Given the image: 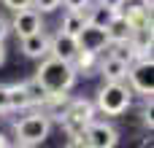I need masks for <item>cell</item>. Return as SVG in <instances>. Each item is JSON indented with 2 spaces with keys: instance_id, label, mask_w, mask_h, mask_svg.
<instances>
[{
  "instance_id": "cell-1",
  "label": "cell",
  "mask_w": 154,
  "mask_h": 148,
  "mask_svg": "<svg viewBox=\"0 0 154 148\" xmlns=\"http://www.w3.org/2000/svg\"><path fill=\"white\" fill-rule=\"evenodd\" d=\"M35 81L46 89L49 97H60V94H65V92L73 86V81H76V67H73L70 62L60 59V57H49V59L41 62Z\"/></svg>"
},
{
  "instance_id": "cell-2",
  "label": "cell",
  "mask_w": 154,
  "mask_h": 148,
  "mask_svg": "<svg viewBox=\"0 0 154 148\" xmlns=\"http://www.w3.org/2000/svg\"><path fill=\"white\" fill-rule=\"evenodd\" d=\"M97 108L106 116H119L130 108V89L122 81H108L97 92Z\"/></svg>"
},
{
  "instance_id": "cell-3",
  "label": "cell",
  "mask_w": 154,
  "mask_h": 148,
  "mask_svg": "<svg viewBox=\"0 0 154 148\" xmlns=\"http://www.w3.org/2000/svg\"><path fill=\"white\" fill-rule=\"evenodd\" d=\"M49 129H51V121L46 116H27L16 124V140L22 146H38L49 138Z\"/></svg>"
},
{
  "instance_id": "cell-4",
  "label": "cell",
  "mask_w": 154,
  "mask_h": 148,
  "mask_svg": "<svg viewBox=\"0 0 154 148\" xmlns=\"http://www.w3.org/2000/svg\"><path fill=\"white\" fill-rule=\"evenodd\" d=\"M76 43L81 51H89V54H97L103 51L106 46H111V38H108V30L106 27H97L92 22H84V27L76 32Z\"/></svg>"
},
{
  "instance_id": "cell-5",
  "label": "cell",
  "mask_w": 154,
  "mask_h": 148,
  "mask_svg": "<svg viewBox=\"0 0 154 148\" xmlns=\"http://www.w3.org/2000/svg\"><path fill=\"white\" fill-rule=\"evenodd\" d=\"M84 143L92 148H114L119 143V135L114 127L108 124H97V121H87V129H81Z\"/></svg>"
},
{
  "instance_id": "cell-6",
  "label": "cell",
  "mask_w": 154,
  "mask_h": 148,
  "mask_svg": "<svg viewBox=\"0 0 154 148\" xmlns=\"http://www.w3.org/2000/svg\"><path fill=\"white\" fill-rule=\"evenodd\" d=\"M79 51H81V49H79V43H76V35H70V32H62V30H60V32L49 40V54H51V57H60V59H65V62H73Z\"/></svg>"
},
{
  "instance_id": "cell-7",
  "label": "cell",
  "mask_w": 154,
  "mask_h": 148,
  "mask_svg": "<svg viewBox=\"0 0 154 148\" xmlns=\"http://www.w3.org/2000/svg\"><path fill=\"white\" fill-rule=\"evenodd\" d=\"M11 30H14L19 38H24V35H30V32L41 30V13H38L32 5L14 11V22H11Z\"/></svg>"
},
{
  "instance_id": "cell-8",
  "label": "cell",
  "mask_w": 154,
  "mask_h": 148,
  "mask_svg": "<svg viewBox=\"0 0 154 148\" xmlns=\"http://www.w3.org/2000/svg\"><path fill=\"white\" fill-rule=\"evenodd\" d=\"M127 75H130V84H133L135 92H141V94H152V89H154L152 57H146V59H143L141 65H135V67H127Z\"/></svg>"
},
{
  "instance_id": "cell-9",
  "label": "cell",
  "mask_w": 154,
  "mask_h": 148,
  "mask_svg": "<svg viewBox=\"0 0 154 148\" xmlns=\"http://www.w3.org/2000/svg\"><path fill=\"white\" fill-rule=\"evenodd\" d=\"M106 30H108L111 43L133 40V35H135V24H133V19H127V16H125V13H119V11H116V16L111 19V24H108Z\"/></svg>"
},
{
  "instance_id": "cell-10",
  "label": "cell",
  "mask_w": 154,
  "mask_h": 148,
  "mask_svg": "<svg viewBox=\"0 0 154 148\" xmlns=\"http://www.w3.org/2000/svg\"><path fill=\"white\" fill-rule=\"evenodd\" d=\"M22 51H24L27 57H32V59L49 54V38H46V32H43V30H35V32L24 35V38H22Z\"/></svg>"
},
{
  "instance_id": "cell-11",
  "label": "cell",
  "mask_w": 154,
  "mask_h": 148,
  "mask_svg": "<svg viewBox=\"0 0 154 148\" xmlns=\"http://www.w3.org/2000/svg\"><path fill=\"white\" fill-rule=\"evenodd\" d=\"M65 119H68V124L70 127H81L84 129V124L92 119V105L89 102H84V100H79V102H73L70 108H68V113H65Z\"/></svg>"
},
{
  "instance_id": "cell-12",
  "label": "cell",
  "mask_w": 154,
  "mask_h": 148,
  "mask_svg": "<svg viewBox=\"0 0 154 148\" xmlns=\"http://www.w3.org/2000/svg\"><path fill=\"white\" fill-rule=\"evenodd\" d=\"M87 8H89L87 22H92V24H97V27H108L111 19L116 16V8H108V5H103V3H97V5H87Z\"/></svg>"
},
{
  "instance_id": "cell-13",
  "label": "cell",
  "mask_w": 154,
  "mask_h": 148,
  "mask_svg": "<svg viewBox=\"0 0 154 148\" xmlns=\"http://www.w3.org/2000/svg\"><path fill=\"white\" fill-rule=\"evenodd\" d=\"M127 62H122V59H116V57H108L103 65H100V73L108 78V81H122L125 75H127Z\"/></svg>"
},
{
  "instance_id": "cell-14",
  "label": "cell",
  "mask_w": 154,
  "mask_h": 148,
  "mask_svg": "<svg viewBox=\"0 0 154 148\" xmlns=\"http://www.w3.org/2000/svg\"><path fill=\"white\" fill-rule=\"evenodd\" d=\"M27 105H32V102H30V97H27L24 84H22V86H8V111H22V108H27Z\"/></svg>"
},
{
  "instance_id": "cell-15",
  "label": "cell",
  "mask_w": 154,
  "mask_h": 148,
  "mask_svg": "<svg viewBox=\"0 0 154 148\" xmlns=\"http://www.w3.org/2000/svg\"><path fill=\"white\" fill-rule=\"evenodd\" d=\"M84 22H87L84 11H68V13H65V19H62V32L76 35V32L84 27Z\"/></svg>"
},
{
  "instance_id": "cell-16",
  "label": "cell",
  "mask_w": 154,
  "mask_h": 148,
  "mask_svg": "<svg viewBox=\"0 0 154 148\" xmlns=\"http://www.w3.org/2000/svg\"><path fill=\"white\" fill-rule=\"evenodd\" d=\"M24 89H27V97H30V102H43L49 94H46V89L38 84V81H30V84H24Z\"/></svg>"
},
{
  "instance_id": "cell-17",
  "label": "cell",
  "mask_w": 154,
  "mask_h": 148,
  "mask_svg": "<svg viewBox=\"0 0 154 148\" xmlns=\"http://www.w3.org/2000/svg\"><path fill=\"white\" fill-rule=\"evenodd\" d=\"M32 5H35V11H54V8H60V0H32Z\"/></svg>"
},
{
  "instance_id": "cell-18",
  "label": "cell",
  "mask_w": 154,
  "mask_h": 148,
  "mask_svg": "<svg viewBox=\"0 0 154 148\" xmlns=\"http://www.w3.org/2000/svg\"><path fill=\"white\" fill-rule=\"evenodd\" d=\"M68 11H84L87 5H89V0H60Z\"/></svg>"
},
{
  "instance_id": "cell-19",
  "label": "cell",
  "mask_w": 154,
  "mask_h": 148,
  "mask_svg": "<svg viewBox=\"0 0 154 148\" xmlns=\"http://www.w3.org/2000/svg\"><path fill=\"white\" fill-rule=\"evenodd\" d=\"M11 11H19V8H27V5H32V0H3Z\"/></svg>"
},
{
  "instance_id": "cell-20",
  "label": "cell",
  "mask_w": 154,
  "mask_h": 148,
  "mask_svg": "<svg viewBox=\"0 0 154 148\" xmlns=\"http://www.w3.org/2000/svg\"><path fill=\"white\" fill-rule=\"evenodd\" d=\"M8 111V86H0V113Z\"/></svg>"
},
{
  "instance_id": "cell-21",
  "label": "cell",
  "mask_w": 154,
  "mask_h": 148,
  "mask_svg": "<svg viewBox=\"0 0 154 148\" xmlns=\"http://www.w3.org/2000/svg\"><path fill=\"white\" fill-rule=\"evenodd\" d=\"M5 35H8V22H5V19L0 16V40H3Z\"/></svg>"
},
{
  "instance_id": "cell-22",
  "label": "cell",
  "mask_w": 154,
  "mask_h": 148,
  "mask_svg": "<svg viewBox=\"0 0 154 148\" xmlns=\"http://www.w3.org/2000/svg\"><path fill=\"white\" fill-rule=\"evenodd\" d=\"M103 5H108V8H116L119 11V5H122V0H100Z\"/></svg>"
},
{
  "instance_id": "cell-23",
  "label": "cell",
  "mask_w": 154,
  "mask_h": 148,
  "mask_svg": "<svg viewBox=\"0 0 154 148\" xmlns=\"http://www.w3.org/2000/svg\"><path fill=\"white\" fill-rule=\"evenodd\" d=\"M3 59H5V49H3V40H0V65H3Z\"/></svg>"
}]
</instances>
